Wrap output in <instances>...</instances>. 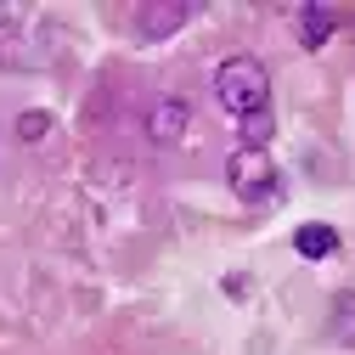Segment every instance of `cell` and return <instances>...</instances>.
Masks as SVG:
<instances>
[{"instance_id":"obj_2","label":"cell","mask_w":355,"mask_h":355,"mask_svg":"<svg viewBox=\"0 0 355 355\" xmlns=\"http://www.w3.org/2000/svg\"><path fill=\"white\" fill-rule=\"evenodd\" d=\"M226 181L243 203H271L277 198V164H271L265 147H237L226 158Z\"/></svg>"},{"instance_id":"obj_4","label":"cell","mask_w":355,"mask_h":355,"mask_svg":"<svg viewBox=\"0 0 355 355\" xmlns=\"http://www.w3.org/2000/svg\"><path fill=\"white\" fill-rule=\"evenodd\" d=\"M192 17V6H187V0H169V6H141L136 12V28L147 34V40H169L175 28H181Z\"/></svg>"},{"instance_id":"obj_6","label":"cell","mask_w":355,"mask_h":355,"mask_svg":"<svg viewBox=\"0 0 355 355\" xmlns=\"http://www.w3.org/2000/svg\"><path fill=\"white\" fill-rule=\"evenodd\" d=\"M293 254H299V259H333V254H338V232L322 226V220H310V226L293 232Z\"/></svg>"},{"instance_id":"obj_5","label":"cell","mask_w":355,"mask_h":355,"mask_svg":"<svg viewBox=\"0 0 355 355\" xmlns=\"http://www.w3.org/2000/svg\"><path fill=\"white\" fill-rule=\"evenodd\" d=\"M293 28H299V46H310V51H322L327 40L338 34V17H333L327 6H299V12H293Z\"/></svg>"},{"instance_id":"obj_3","label":"cell","mask_w":355,"mask_h":355,"mask_svg":"<svg viewBox=\"0 0 355 355\" xmlns=\"http://www.w3.org/2000/svg\"><path fill=\"white\" fill-rule=\"evenodd\" d=\"M187 124H192V107H187V102H175V96H164V102L147 113V136L169 147V141H181V136H187Z\"/></svg>"},{"instance_id":"obj_1","label":"cell","mask_w":355,"mask_h":355,"mask_svg":"<svg viewBox=\"0 0 355 355\" xmlns=\"http://www.w3.org/2000/svg\"><path fill=\"white\" fill-rule=\"evenodd\" d=\"M214 96L232 119L254 124V119H271V73H265L259 57H226L214 68Z\"/></svg>"},{"instance_id":"obj_7","label":"cell","mask_w":355,"mask_h":355,"mask_svg":"<svg viewBox=\"0 0 355 355\" xmlns=\"http://www.w3.org/2000/svg\"><path fill=\"white\" fill-rule=\"evenodd\" d=\"M333 338H338L344 349H355V288L333 293Z\"/></svg>"},{"instance_id":"obj_8","label":"cell","mask_w":355,"mask_h":355,"mask_svg":"<svg viewBox=\"0 0 355 355\" xmlns=\"http://www.w3.org/2000/svg\"><path fill=\"white\" fill-rule=\"evenodd\" d=\"M46 130H51V113H46V107H28V113H17V136H23V141H40Z\"/></svg>"}]
</instances>
